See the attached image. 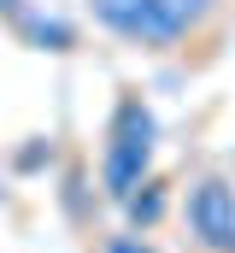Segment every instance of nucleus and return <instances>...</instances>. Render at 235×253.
Here are the masks:
<instances>
[{
    "label": "nucleus",
    "mask_w": 235,
    "mask_h": 253,
    "mask_svg": "<svg viewBox=\"0 0 235 253\" xmlns=\"http://www.w3.org/2000/svg\"><path fill=\"white\" fill-rule=\"evenodd\" d=\"M176 224L194 253H235V177L224 171L194 177L176 200Z\"/></svg>",
    "instance_id": "obj_3"
},
{
    "label": "nucleus",
    "mask_w": 235,
    "mask_h": 253,
    "mask_svg": "<svg viewBox=\"0 0 235 253\" xmlns=\"http://www.w3.org/2000/svg\"><path fill=\"white\" fill-rule=\"evenodd\" d=\"M24 6H30V0H0V18H18Z\"/></svg>",
    "instance_id": "obj_7"
},
{
    "label": "nucleus",
    "mask_w": 235,
    "mask_h": 253,
    "mask_svg": "<svg viewBox=\"0 0 235 253\" xmlns=\"http://www.w3.org/2000/svg\"><path fill=\"white\" fill-rule=\"evenodd\" d=\"M100 253H159L141 230H112V236H100Z\"/></svg>",
    "instance_id": "obj_6"
},
{
    "label": "nucleus",
    "mask_w": 235,
    "mask_h": 253,
    "mask_svg": "<svg viewBox=\"0 0 235 253\" xmlns=\"http://www.w3.org/2000/svg\"><path fill=\"white\" fill-rule=\"evenodd\" d=\"M82 6L112 42L141 53H182L224 12V0H82Z\"/></svg>",
    "instance_id": "obj_1"
},
{
    "label": "nucleus",
    "mask_w": 235,
    "mask_h": 253,
    "mask_svg": "<svg viewBox=\"0 0 235 253\" xmlns=\"http://www.w3.org/2000/svg\"><path fill=\"white\" fill-rule=\"evenodd\" d=\"M12 24V36L24 42V47H36V53H77V42H82V30L65 18V12H53V6H41V0H30L18 18H6Z\"/></svg>",
    "instance_id": "obj_4"
},
{
    "label": "nucleus",
    "mask_w": 235,
    "mask_h": 253,
    "mask_svg": "<svg viewBox=\"0 0 235 253\" xmlns=\"http://www.w3.org/2000/svg\"><path fill=\"white\" fill-rule=\"evenodd\" d=\"M118 206H123V212H129V230H141V236H153V230H159V224H165V212H171V183H165V177H153V171H147V177H141V183H135V189L123 194V200H118Z\"/></svg>",
    "instance_id": "obj_5"
},
{
    "label": "nucleus",
    "mask_w": 235,
    "mask_h": 253,
    "mask_svg": "<svg viewBox=\"0 0 235 253\" xmlns=\"http://www.w3.org/2000/svg\"><path fill=\"white\" fill-rule=\"evenodd\" d=\"M153 153H159V118H153L147 94L135 83H118L112 118H106V147H100V194L118 206L153 171Z\"/></svg>",
    "instance_id": "obj_2"
}]
</instances>
